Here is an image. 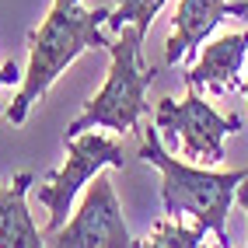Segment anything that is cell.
I'll return each instance as SVG.
<instances>
[{"instance_id":"4","label":"cell","mask_w":248,"mask_h":248,"mask_svg":"<svg viewBox=\"0 0 248 248\" xmlns=\"http://www.w3.org/2000/svg\"><path fill=\"white\" fill-rule=\"evenodd\" d=\"M186 98H161L157 112H154V126L168 137L171 147H178V154L196 164H213L224 161V137L241 129V115H220L206 98L200 94V88L186 84Z\"/></svg>"},{"instance_id":"8","label":"cell","mask_w":248,"mask_h":248,"mask_svg":"<svg viewBox=\"0 0 248 248\" xmlns=\"http://www.w3.org/2000/svg\"><path fill=\"white\" fill-rule=\"evenodd\" d=\"M248 56V31H227L213 39L196 67L186 74V84L192 88H210V91H241V70Z\"/></svg>"},{"instance_id":"3","label":"cell","mask_w":248,"mask_h":248,"mask_svg":"<svg viewBox=\"0 0 248 248\" xmlns=\"http://www.w3.org/2000/svg\"><path fill=\"white\" fill-rule=\"evenodd\" d=\"M105 53L112 56V63L102 91L84 105V112L67 126L63 137H77L84 129L133 133L140 115L147 112V88L157 80V67L143 63V31L137 25H123Z\"/></svg>"},{"instance_id":"7","label":"cell","mask_w":248,"mask_h":248,"mask_svg":"<svg viewBox=\"0 0 248 248\" xmlns=\"http://www.w3.org/2000/svg\"><path fill=\"white\" fill-rule=\"evenodd\" d=\"M220 18H241V4L227 0H178L175 18H171V35L164 46V63L175 67L182 56H192L196 46H203L206 35L220 25Z\"/></svg>"},{"instance_id":"10","label":"cell","mask_w":248,"mask_h":248,"mask_svg":"<svg viewBox=\"0 0 248 248\" xmlns=\"http://www.w3.org/2000/svg\"><path fill=\"white\" fill-rule=\"evenodd\" d=\"M161 7H164V0H115V11L108 14L105 25H108L112 31H119L123 25H137L143 35H147Z\"/></svg>"},{"instance_id":"2","label":"cell","mask_w":248,"mask_h":248,"mask_svg":"<svg viewBox=\"0 0 248 248\" xmlns=\"http://www.w3.org/2000/svg\"><path fill=\"white\" fill-rule=\"evenodd\" d=\"M140 157L147 164H154L161 171V203L168 217H182L192 213L196 224L206 227L210 234H217L224 248H231L227 238V213L231 203L238 200V186L248 178V164L234 171H213V168H192V164L175 161L161 143V129L147 126L143 129V143H140Z\"/></svg>"},{"instance_id":"1","label":"cell","mask_w":248,"mask_h":248,"mask_svg":"<svg viewBox=\"0 0 248 248\" xmlns=\"http://www.w3.org/2000/svg\"><path fill=\"white\" fill-rule=\"evenodd\" d=\"M108 14H112L108 7L84 11L80 0H53V7L42 18V25L28 31V67H25L21 88L14 94L11 108H4L11 126L25 123L28 108L53 88V80L80 53H88V49H108L112 39L102 35V25L108 21Z\"/></svg>"},{"instance_id":"12","label":"cell","mask_w":248,"mask_h":248,"mask_svg":"<svg viewBox=\"0 0 248 248\" xmlns=\"http://www.w3.org/2000/svg\"><path fill=\"white\" fill-rule=\"evenodd\" d=\"M21 70L14 67V60H7L4 67H0V84H7V88H14V84H21ZM0 115H4V105H0Z\"/></svg>"},{"instance_id":"5","label":"cell","mask_w":248,"mask_h":248,"mask_svg":"<svg viewBox=\"0 0 248 248\" xmlns=\"http://www.w3.org/2000/svg\"><path fill=\"white\" fill-rule=\"evenodd\" d=\"M63 147H67V164L49 175V186L35 189L39 203L49 210V224L42 231L46 238L63 227L77 192L84 189L98 171L102 168H123V147L115 140H108V137H102V133H91V129H84V133H77V137H63Z\"/></svg>"},{"instance_id":"15","label":"cell","mask_w":248,"mask_h":248,"mask_svg":"<svg viewBox=\"0 0 248 248\" xmlns=\"http://www.w3.org/2000/svg\"><path fill=\"white\" fill-rule=\"evenodd\" d=\"M241 18H248V0H241Z\"/></svg>"},{"instance_id":"9","label":"cell","mask_w":248,"mask_h":248,"mask_svg":"<svg viewBox=\"0 0 248 248\" xmlns=\"http://www.w3.org/2000/svg\"><path fill=\"white\" fill-rule=\"evenodd\" d=\"M31 171H18L7 186H0V248H39L46 234L35 227L25 206V196L31 189Z\"/></svg>"},{"instance_id":"14","label":"cell","mask_w":248,"mask_h":248,"mask_svg":"<svg viewBox=\"0 0 248 248\" xmlns=\"http://www.w3.org/2000/svg\"><path fill=\"white\" fill-rule=\"evenodd\" d=\"M241 91H245V98H248V56H245V77H241Z\"/></svg>"},{"instance_id":"11","label":"cell","mask_w":248,"mask_h":248,"mask_svg":"<svg viewBox=\"0 0 248 248\" xmlns=\"http://www.w3.org/2000/svg\"><path fill=\"white\" fill-rule=\"evenodd\" d=\"M203 234H206V227H182V224H175V217H168V220H157L154 224V231H151V238H147L143 245H154V248H196L203 241Z\"/></svg>"},{"instance_id":"6","label":"cell","mask_w":248,"mask_h":248,"mask_svg":"<svg viewBox=\"0 0 248 248\" xmlns=\"http://www.w3.org/2000/svg\"><path fill=\"white\" fill-rule=\"evenodd\" d=\"M46 245H56V248H129V245H137L129 238L119 196H115V186L108 175L98 171L88 182L77 213L60 231H53L46 238Z\"/></svg>"},{"instance_id":"13","label":"cell","mask_w":248,"mask_h":248,"mask_svg":"<svg viewBox=\"0 0 248 248\" xmlns=\"http://www.w3.org/2000/svg\"><path fill=\"white\" fill-rule=\"evenodd\" d=\"M238 206L245 210V217H248V178H245L241 186H238ZM245 245H248V241H245Z\"/></svg>"}]
</instances>
